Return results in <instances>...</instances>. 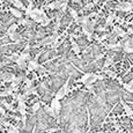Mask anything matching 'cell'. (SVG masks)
Wrapping results in <instances>:
<instances>
[{
  "instance_id": "obj_1",
  "label": "cell",
  "mask_w": 133,
  "mask_h": 133,
  "mask_svg": "<svg viewBox=\"0 0 133 133\" xmlns=\"http://www.w3.org/2000/svg\"><path fill=\"white\" fill-rule=\"evenodd\" d=\"M30 17H31L35 22L41 23L42 25H44V27L51 22V20L49 19L46 16V14H45L44 9H41V8H35L31 14H30Z\"/></svg>"
},
{
  "instance_id": "obj_2",
  "label": "cell",
  "mask_w": 133,
  "mask_h": 133,
  "mask_svg": "<svg viewBox=\"0 0 133 133\" xmlns=\"http://www.w3.org/2000/svg\"><path fill=\"white\" fill-rule=\"evenodd\" d=\"M70 78H71V76H70ZM70 78L66 80V82L64 83V85L59 88V90L56 93V96L55 97L57 99H59V101H60V99H63L64 97L67 95V93H68V86H70Z\"/></svg>"
},
{
  "instance_id": "obj_3",
  "label": "cell",
  "mask_w": 133,
  "mask_h": 133,
  "mask_svg": "<svg viewBox=\"0 0 133 133\" xmlns=\"http://www.w3.org/2000/svg\"><path fill=\"white\" fill-rule=\"evenodd\" d=\"M17 111L21 114V121L23 123V125H25V117H27V104L24 101H20L17 102Z\"/></svg>"
},
{
  "instance_id": "obj_4",
  "label": "cell",
  "mask_w": 133,
  "mask_h": 133,
  "mask_svg": "<svg viewBox=\"0 0 133 133\" xmlns=\"http://www.w3.org/2000/svg\"><path fill=\"white\" fill-rule=\"evenodd\" d=\"M51 109L55 111V114L57 115V117L59 118V114H60V110H61V104H60V101L59 99H57L55 97V98L51 101V104H50Z\"/></svg>"
},
{
  "instance_id": "obj_5",
  "label": "cell",
  "mask_w": 133,
  "mask_h": 133,
  "mask_svg": "<svg viewBox=\"0 0 133 133\" xmlns=\"http://www.w3.org/2000/svg\"><path fill=\"white\" fill-rule=\"evenodd\" d=\"M0 78L2 79V81H5V82H11L13 83L15 81V79H16V76L14 75V74L12 73H1L0 74Z\"/></svg>"
},
{
  "instance_id": "obj_6",
  "label": "cell",
  "mask_w": 133,
  "mask_h": 133,
  "mask_svg": "<svg viewBox=\"0 0 133 133\" xmlns=\"http://www.w3.org/2000/svg\"><path fill=\"white\" fill-rule=\"evenodd\" d=\"M117 11H123V12H130L133 9V5L130 2H122L116 7Z\"/></svg>"
},
{
  "instance_id": "obj_7",
  "label": "cell",
  "mask_w": 133,
  "mask_h": 133,
  "mask_svg": "<svg viewBox=\"0 0 133 133\" xmlns=\"http://www.w3.org/2000/svg\"><path fill=\"white\" fill-rule=\"evenodd\" d=\"M41 68H42V66H41L39 64L37 63L36 59L28 61V67H27V70L29 71V72H32V71H36V70H41Z\"/></svg>"
},
{
  "instance_id": "obj_8",
  "label": "cell",
  "mask_w": 133,
  "mask_h": 133,
  "mask_svg": "<svg viewBox=\"0 0 133 133\" xmlns=\"http://www.w3.org/2000/svg\"><path fill=\"white\" fill-rule=\"evenodd\" d=\"M46 7H48V8H50V9H60V7H61V0H55L53 2L49 4Z\"/></svg>"
},
{
  "instance_id": "obj_9",
  "label": "cell",
  "mask_w": 133,
  "mask_h": 133,
  "mask_svg": "<svg viewBox=\"0 0 133 133\" xmlns=\"http://www.w3.org/2000/svg\"><path fill=\"white\" fill-rule=\"evenodd\" d=\"M70 39H71V44H72V50H73V52L76 53V55H79V53H80V51H81V50H80V46H79V44L73 39L72 36H71Z\"/></svg>"
},
{
  "instance_id": "obj_10",
  "label": "cell",
  "mask_w": 133,
  "mask_h": 133,
  "mask_svg": "<svg viewBox=\"0 0 133 133\" xmlns=\"http://www.w3.org/2000/svg\"><path fill=\"white\" fill-rule=\"evenodd\" d=\"M121 103H122L123 108H124V110H125V112H126V115H127V116H130V117L133 116V110H132L131 108H130V107L127 105L126 103H125V102H124V99H121Z\"/></svg>"
},
{
  "instance_id": "obj_11",
  "label": "cell",
  "mask_w": 133,
  "mask_h": 133,
  "mask_svg": "<svg viewBox=\"0 0 133 133\" xmlns=\"http://www.w3.org/2000/svg\"><path fill=\"white\" fill-rule=\"evenodd\" d=\"M114 31L116 32L118 36H121V37H126V32L124 31V30L122 29L119 25H114Z\"/></svg>"
},
{
  "instance_id": "obj_12",
  "label": "cell",
  "mask_w": 133,
  "mask_h": 133,
  "mask_svg": "<svg viewBox=\"0 0 133 133\" xmlns=\"http://www.w3.org/2000/svg\"><path fill=\"white\" fill-rule=\"evenodd\" d=\"M16 65L19 66L20 70H25V67H28V61L21 59V58L19 57V59L16 60Z\"/></svg>"
},
{
  "instance_id": "obj_13",
  "label": "cell",
  "mask_w": 133,
  "mask_h": 133,
  "mask_svg": "<svg viewBox=\"0 0 133 133\" xmlns=\"http://www.w3.org/2000/svg\"><path fill=\"white\" fill-rule=\"evenodd\" d=\"M8 1H11L17 9H24V11H25L24 5L22 4V1H20V0H8Z\"/></svg>"
},
{
  "instance_id": "obj_14",
  "label": "cell",
  "mask_w": 133,
  "mask_h": 133,
  "mask_svg": "<svg viewBox=\"0 0 133 133\" xmlns=\"http://www.w3.org/2000/svg\"><path fill=\"white\" fill-rule=\"evenodd\" d=\"M9 12H11L12 14L14 15V16L19 17V19H21V17L23 16V14H22V12H20V9L14 8V7H11V8H9Z\"/></svg>"
},
{
  "instance_id": "obj_15",
  "label": "cell",
  "mask_w": 133,
  "mask_h": 133,
  "mask_svg": "<svg viewBox=\"0 0 133 133\" xmlns=\"http://www.w3.org/2000/svg\"><path fill=\"white\" fill-rule=\"evenodd\" d=\"M91 74H93V73H90V72H88V73H85V74H83V75H82V76H81V78H80V80H79V81H80L81 83H83V85H86V83L88 82V80H89V79H90Z\"/></svg>"
},
{
  "instance_id": "obj_16",
  "label": "cell",
  "mask_w": 133,
  "mask_h": 133,
  "mask_svg": "<svg viewBox=\"0 0 133 133\" xmlns=\"http://www.w3.org/2000/svg\"><path fill=\"white\" fill-rule=\"evenodd\" d=\"M44 111H45V112H46V114L49 115V116H51V117H53V118L58 119L57 115H56V114H55V111H53V110H52V109H51V107L44 105Z\"/></svg>"
},
{
  "instance_id": "obj_17",
  "label": "cell",
  "mask_w": 133,
  "mask_h": 133,
  "mask_svg": "<svg viewBox=\"0 0 133 133\" xmlns=\"http://www.w3.org/2000/svg\"><path fill=\"white\" fill-rule=\"evenodd\" d=\"M34 4H32V1L29 2V5H28L27 7H25V11H24V14L27 15V16H30V14L32 13V11H34Z\"/></svg>"
},
{
  "instance_id": "obj_18",
  "label": "cell",
  "mask_w": 133,
  "mask_h": 133,
  "mask_svg": "<svg viewBox=\"0 0 133 133\" xmlns=\"http://www.w3.org/2000/svg\"><path fill=\"white\" fill-rule=\"evenodd\" d=\"M14 91L15 89H13L12 87H9L8 89H6L5 91H2V93H0V97H5V96H9V95H14Z\"/></svg>"
},
{
  "instance_id": "obj_19",
  "label": "cell",
  "mask_w": 133,
  "mask_h": 133,
  "mask_svg": "<svg viewBox=\"0 0 133 133\" xmlns=\"http://www.w3.org/2000/svg\"><path fill=\"white\" fill-rule=\"evenodd\" d=\"M68 12H70L71 16H72L73 19L75 20V22L78 21V20H79V17H80V16H79V15H78V12H76L75 9L73 8V7H68Z\"/></svg>"
},
{
  "instance_id": "obj_20",
  "label": "cell",
  "mask_w": 133,
  "mask_h": 133,
  "mask_svg": "<svg viewBox=\"0 0 133 133\" xmlns=\"http://www.w3.org/2000/svg\"><path fill=\"white\" fill-rule=\"evenodd\" d=\"M116 14L115 13H111V14L109 15L108 17H107V20H105V25H110V24H112V22H114V20L116 19Z\"/></svg>"
},
{
  "instance_id": "obj_21",
  "label": "cell",
  "mask_w": 133,
  "mask_h": 133,
  "mask_svg": "<svg viewBox=\"0 0 133 133\" xmlns=\"http://www.w3.org/2000/svg\"><path fill=\"white\" fill-rule=\"evenodd\" d=\"M17 25H19V24H12L11 27L7 29V35H8V36H11V35H13V34H15V32H16Z\"/></svg>"
},
{
  "instance_id": "obj_22",
  "label": "cell",
  "mask_w": 133,
  "mask_h": 133,
  "mask_svg": "<svg viewBox=\"0 0 133 133\" xmlns=\"http://www.w3.org/2000/svg\"><path fill=\"white\" fill-rule=\"evenodd\" d=\"M20 58L25 61H30V53L28 51H23L22 53H20Z\"/></svg>"
},
{
  "instance_id": "obj_23",
  "label": "cell",
  "mask_w": 133,
  "mask_h": 133,
  "mask_svg": "<svg viewBox=\"0 0 133 133\" xmlns=\"http://www.w3.org/2000/svg\"><path fill=\"white\" fill-rule=\"evenodd\" d=\"M20 55L19 53H12L11 56H8V57H6L7 60H11V61H14V63H16V60L19 59Z\"/></svg>"
},
{
  "instance_id": "obj_24",
  "label": "cell",
  "mask_w": 133,
  "mask_h": 133,
  "mask_svg": "<svg viewBox=\"0 0 133 133\" xmlns=\"http://www.w3.org/2000/svg\"><path fill=\"white\" fill-rule=\"evenodd\" d=\"M9 38H11V39L13 41V42H16V43H19V42H20V41H21V39H22L21 35L16 34V32H15V34H13V35H11V36H9Z\"/></svg>"
},
{
  "instance_id": "obj_25",
  "label": "cell",
  "mask_w": 133,
  "mask_h": 133,
  "mask_svg": "<svg viewBox=\"0 0 133 133\" xmlns=\"http://www.w3.org/2000/svg\"><path fill=\"white\" fill-rule=\"evenodd\" d=\"M124 88L130 93H133V80L130 81L129 83H124Z\"/></svg>"
},
{
  "instance_id": "obj_26",
  "label": "cell",
  "mask_w": 133,
  "mask_h": 133,
  "mask_svg": "<svg viewBox=\"0 0 133 133\" xmlns=\"http://www.w3.org/2000/svg\"><path fill=\"white\" fill-rule=\"evenodd\" d=\"M122 43H115V44H107L105 46L108 48V49H119V48H122Z\"/></svg>"
},
{
  "instance_id": "obj_27",
  "label": "cell",
  "mask_w": 133,
  "mask_h": 133,
  "mask_svg": "<svg viewBox=\"0 0 133 133\" xmlns=\"http://www.w3.org/2000/svg\"><path fill=\"white\" fill-rule=\"evenodd\" d=\"M1 103H2V105H4V107H5V108H6V109L11 110V111H15V109H14V108H13V105H12V104L7 103V102H5V101H2V102H1Z\"/></svg>"
},
{
  "instance_id": "obj_28",
  "label": "cell",
  "mask_w": 133,
  "mask_h": 133,
  "mask_svg": "<svg viewBox=\"0 0 133 133\" xmlns=\"http://www.w3.org/2000/svg\"><path fill=\"white\" fill-rule=\"evenodd\" d=\"M39 108H41V103H39V102H36V103L31 107V110H32V112L35 114V112H37L38 110H39Z\"/></svg>"
},
{
  "instance_id": "obj_29",
  "label": "cell",
  "mask_w": 133,
  "mask_h": 133,
  "mask_svg": "<svg viewBox=\"0 0 133 133\" xmlns=\"http://www.w3.org/2000/svg\"><path fill=\"white\" fill-rule=\"evenodd\" d=\"M7 133H20V130H19V127H16V126H12L11 129L7 131Z\"/></svg>"
},
{
  "instance_id": "obj_30",
  "label": "cell",
  "mask_w": 133,
  "mask_h": 133,
  "mask_svg": "<svg viewBox=\"0 0 133 133\" xmlns=\"http://www.w3.org/2000/svg\"><path fill=\"white\" fill-rule=\"evenodd\" d=\"M87 116H88V130H87V133H89V131H90V112H89L88 108H87Z\"/></svg>"
},
{
  "instance_id": "obj_31",
  "label": "cell",
  "mask_w": 133,
  "mask_h": 133,
  "mask_svg": "<svg viewBox=\"0 0 133 133\" xmlns=\"http://www.w3.org/2000/svg\"><path fill=\"white\" fill-rule=\"evenodd\" d=\"M111 64H112V59H111V58H110V57H108V58H107V60H105V64H104V67H108V66H110V65H111Z\"/></svg>"
},
{
  "instance_id": "obj_32",
  "label": "cell",
  "mask_w": 133,
  "mask_h": 133,
  "mask_svg": "<svg viewBox=\"0 0 133 133\" xmlns=\"http://www.w3.org/2000/svg\"><path fill=\"white\" fill-rule=\"evenodd\" d=\"M105 73L107 74H108V75L110 76V78H117V75H116V73H115V72H112V71H105Z\"/></svg>"
},
{
  "instance_id": "obj_33",
  "label": "cell",
  "mask_w": 133,
  "mask_h": 133,
  "mask_svg": "<svg viewBox=\"0 0 133 133\" xmlns=\"http://www.w3.org/2000/svg\"><path fill=\"white\" fill-rule=\"evenodd\" d=\"M1 124L4 125V126H6V127H9V129H11V127L13 126L11 123H8V122H4V121H1Z\"/></svg>"
},
{
  "instance_id": "obj_34",
  "label": "cell",
  "mask_w": 133,
  "mask_h": 133,
  "mask_svg": "<svg viewBox=\"0 0 133 133\" xmlns=\"http://www.w3.org/2000/svg\"><path fill=\"white\" fill-rule=\"evenodd\" d=\"M0 115H2V116H7L6 111H5V109L2 108V107H0Z\"/></svg>"
},
{
  "instance_id": "obj_35",
  "label": "cell",
  "mask_w": 133,
  "mask_h": 133,
  "mask_svg": "<svg viewBox=\"0 0 133 133\" xmlns=\"http://www.w3.org/2000/svg\"><path fill=\"white\" fill-rule=\"evenodd\" d=\"M59 129H57V127H55V129H50V131H49L48 133H53V132H56V131H58Z\"/></svg>"
},
{
  "instance_id": "obj_36",
  "label": "cell",
  "mask_w": 133,
  "mask_h": 133,
  "mask_svg": "<svg viewBox=\"0 0 133 133\" xmlns=\"http://www.w3.org/2000/svg\"><path fill=\"white\" fill-rule=\"evenodd\" d=\"M91 7H94V4H88L86 6V8H91Z\"/></svg>"
},
{
  "instance_id": "obj_37",
  "label": "cell",
  "mask_w": 133,
  "mask_h": 133,
  "mask_svg": "<svg viewBox=\"0 0 133 133\" xmlns=\"http://www.w3.org/2000/svg\"><path fill=\"white\" fill-rule=\"evenodd\" d=\"M6 61H0V67H2V66H5V65H6Z\"/></svg>"
},
{
  "instance_id": "obj_38",
  "label": "cell",
  "mask_w": 133,
  "mask_h": 133,
  "mask_svg": "<svg viewBox=\"0 0 133 133\" xmlns=\"http://www.w3.org/2000/svg\"><path fill=\"white\" fill-rule=\"evenodd\" d=\"M127 34H133V29L129 28V29H127Z\"/></svg>"
},
{
  "instance_id": "obj_39",
  "label": "cell",
  "mask_w": 133,
  "mask_h": 133,
  "mask_svg": "<svg viewBox=\"0 0 133 133\" xmlns=\"http://www.w3.org/2000/svg\"><path fill=\"white\" fill-rule=\"evenodd\" d=\"M20 23H22V24H27V20H21V21H20Z\"/></svg>"
},
{
  "instance_id": "obj_40",
  "label": "cell",
  "mask_w": 133,
  "mask_h": 133,
  "mask_svg": "<svg viewBox=\"0 0 133 133\" xmlns=\"http://www.w3.org/2000/svg\"><path fill=\"white\" fill-rule=\"evenodd\" d=\"M74 2H78V4H81V0H72Z\"/></svg>"
},
{
  "instance_id": "obj_41",
  "label": "cell",
  "mask_w": 133,
  "mask_h": 133,
  "mask_svg": "<svg viewBox=\"0 0 133 133\" xmlns=\"http://www.w3.org/2000/svg\"><path fill=\"white\" fill-rule=\"evenodd\" d=\"M61 1H63V2H66V4H68V1H70V0H61Z\"/></svg>"
},
{
  "instance_id": "obj_42",
  "label": "cell",
  "mask_w": 133,
  "mask_h": 133,
  "mask_svg": "<svg viewBox=\"0 0 133 133\" xmlns=\"http://www.w3.org/2000/svg\"><path fill=\"white\" fill-rule=\"evenodd\" d=\"M96 133H103V132H96Z\"/></svg>"
},
{
  "instance_id": "obj_43",
  "label": "cell",
  "mask_w": 133,
  "mask_h": 133,
  "mask_svg": "<svg viewBox=\"0 0 133 133\" xmlns=\"http://www.w3.org/2000/svg\"><path fill=\"white\" fill-rule=\"evenodd\" d=\"M93 1H94V2H96V0H93Z\"/></svg>"
},
{
  "instance_id": "obj_44",
  "label": "cell",
  "mask_w": 133,
  "mask_h": 133,
  "mask_svg": "<svg viewBox=\"0 0 133 133\" xmlns=\"http://www.w3.org/2000/svg\"><path fill=\"white\" fill-rule=\"evenodd\" d=\"M28 1H29V2H30V1H31V0H28Z\"/></svg>"
}]
</instances>
